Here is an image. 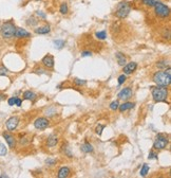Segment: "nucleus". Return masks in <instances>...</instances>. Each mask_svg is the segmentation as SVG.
Wrapping results in <instances>:
<instances>
[{
	"label": "nucleus",
	"mask_w": 171,
	"mask_h": 178,
	"mask_svg": "<svg viewBox=\"0 0 171 178\" xmlns=\"http://www.w3.org/2000/svg\"><path fill=\"white\" fill-rule=\"evenodd\" d=\"M49 123L50 122H49V120L47 118H38L34 122V126L37 129H45L49 126Z\"/></svg>",
	"instance_id": "0eeeda50"
},
{
	"label": "nucleus",
	"mask_w": 171,
	"mask_h": 178,
	"mask_svg": "<svg viewBox=\"0 0 171 178\" xmlns=\"http://www.w3.org/2000/svg\"><path fill=\"white\" fill-rule=\"evenodd\" d=\"M142 1L144 4L147 5V7H153L157 2H159L157 0H142Z\"/></svg>",
	"instance_id": "5701e85b"
},
{
	"label": "nucleus",
	"mask_w": 171,
	"mask_h": 178,
	"mask_svg": "<svg viewBox=\"0 0 171 178\" xmlns=\"http://www.w3.org/2000/svg\"><path fill=\"white\" fill-rule=\"evenodd\" d=\"M132 93H133L132 89H131L130 87H126V88H124L123 90L118 93L117 97H118L119 100H128V99H130L131 97Z\"/></svg>",
	"instance_id": "1a4fd4ad"
},
{
	"label": "nucleus",
	"mask_w": 171,
	"mask_h": 178,
	"mask_svg": "<svg viewBox=\"0 0 171 178\" xmlns=\"http://www.w3.org/2000/svg\"><path fill=\"white\" fill-rule=\"evenodd\" d=\"M156 66H157V68L166 69V67H167V68H169V63L166 62V61H159V62L156 63Z\"/></svg>",
	"instance_id": "a878e982"
},
{
	"label": "nucleus",
	"mask_w": 171,
	"mask_h": 178,
	"mask_svg": "<svg viewBox=\"0 0 171 178\" xmlns=\"http://www.w3.org/2000/svg\"><path fill=\"white\" fill-rule=\"evenodd\" d=\"M15 102H16V97H10L9 101H7V103H9L10 106H14V105H15Z\"/></svg>",
	"instance_id": "473e14b6"
},
{
	"label": "nucleus",
	"mask_w": 171,
	"mask_h": 178,
	"mask_svg": "<svg viewBox=\"0 0 171 178\" xmlns=\"http://www.w3.org/2000/svg\"><path fill=\"white\" fill-rule=\"evenodd\" d=\"M14 36L16 38H28V37H31V33L28 32L26 29H22V28H16V31H15Z\"/></svg>",
	"instance_id": "9d476101"
},
{
	"label": "nucleus",
	"mask_w": 171,
	"mask_h": 178,
	"mask_svg": "<svg viewBox=\"0 0 171 178\" xmlns=\"http://www.w3.org/2000/svg\"><path fill=\"white\" fill-rule=\"evenodd\" d=\"M4 97H5V95H0V101L4 100Z\"/></svg>",
	"instance_id": "ea45409f"
},
{
	"label": "nucleus",
	"mask_w": 171,
	"mask_h": 178,
	"mask_svg": "<svg viewBox=\"0 0 171 178\" xmlns=\"http://www.w3.org/2000/svg\"><path fill=\"white\" fill-rule=\"evenodd\" d=\"M55 162H56V160H54V159H50V158H48V159L45 160V163H47L48 165H54Z\"/></svg>",
	"instance_id": "f704fd0d"
},
{
	"label": "nucleus",
	"mask_w": 171,
	"mask_h": 178,
	"mask_svg": "<svg viewBox=\"0 0 171 178\" xmlns=\"http://www.w3.org/2000/svg\"><path fill=\"white\" fill-rule=\"evenodd\" d=\"M21 103H22L21 99L16 97V102H15V105H16V106H18V107H20V106H21Z\"/></svg>",
	"instance_id": "4c0bfd02"
},
{
	"label": "nucleus",
	"mask_w": 171,
	"mask_h": 178,
	"mask_svg": "<svg viewBox=\"0 0 171 178\" xmlns=\"http://www.w3.org/2000/svg\"><path fill=\"white\" fill-rule=\"evenodd\" d=\"M118 106H119L118 101H113V102L110 104V109H111V110H116V109H118Z\"/></svg>",
	"instance_id": "cd10ccee"
},
{
	"label": "nucleus",
	"mask_w": 171,
	"mask_h": 178,
	"mask_svg": "<svg viewBox=\"0 0 171 178\" xmlns=\"http://www.w3.org/2000/svg\"><path fill=\"white\" fill-rule=\"evenodd\" d=\"M57 143H58V138H57L55 135H51L50 137L48 138V142H47L48 146L53 147V146H55Z\"/></svg>",
	"instance_id": "a211bd4d"
},
{
	"label": "nucleus",
	"mask_w": 171,
	"mask_h": 178,
	"mask_svg": "<svg viewBox=\"0 0 171 178\" xmlns=\"http://www.w3.org/2000/svg\"><path fill=\"white\" fill-rule=\"evenodd\" d=\"M80 150L83 151V153H92L93 152V146L90 144V143L86 142L80 146Z\"/></svg>",
	"instance_id": "aec40b11"
},
{
	"label": "nucleus",
	"mask_w": 171,
	"mask_h": 178,
	"mask_svg": "<svg viewBox=\"0 0 171 178\" xmlns=\"http://www.w3.org/2000/svg\"><path fill=\"white\" fill-rule=\"evenodd\" d=\"M154 10L155 13H156L157 16L162 17V18H165V17H168L170 15V9H169L167 5H165L164 3L162 2H157L154 5Z\"/></svg>",
	"instance_id": "39448f33"
},
{
	"label": "nucleus",
	"mask_w": 171,
	"mask_h": 178,
	"mask_svg": "<svg viewBox=\"0 0 171 178\" xmlns=\"http://www.w3.org/2000/svg\"><path fill=\"white\" fill-rule=\"evenodd\" d=\"M36 14H37L38 17H41L42 19H45V18H47V15H45L43 12H41V11H37V12H36Z\"/></svg>",
	"instance_id": "e433bc0d"
},
{
	"label": "nucleus",
	"mask_w": 171,
	"mask_h": 178,
	"mask_svg": "<svg viewBox=\"0 0 171 178\" xmlns=\"http://www.w3.org/2000/svg\"><path fill=\"white\" fill-rule=\"evenodd\" d=\"M42 64L45 65V67H48V68H53V67H54V64H55L53 55H51V54L45 55V56L42 58Z\"/></svg>",
	"instance_id": "ddd939ff"
},
{
	"label": "nucleus",
	"mask_w": 171,
	"mask_h": 178,
	"mask_svg": "<svg viewBox=\"0 0 171 178\" xmlns=\"http://www.w3.org/2000/svg\"><path fill=\"white\" fill-rule=\"evenodd\" d=\"M95 36L99 39V41H104V39H106L107 38V33H106V31L104 30H102V31H99V32H96L95 33Z\"/></svg>",
	"instance_id": "4be33fe9"
},
{
	"label": "nucleus",
	"mask_w": 171,
	"mask_h": 178,
	"mask_svg": "<svg viewBox=\"0 0 171 178\" xmlns=\"http://www.w3.org/2000/svg\"><path fill=\"white\" fill-rule=\"evenodd\" d=\"M15 31H16V27L11 21L3 22L2 26H1V29H0V33L5 39H10V38L14 37Z\"/></svg>",
	"instance_id": "7ed1b4c3"
},
{
	"label": "nucleus",
	"mask_w": 171,
	"mask_h": 178,
	"mask_svg": "<svg viewBox=\"0 0 171 178\" xmlns=\"http://www.w3.org/2000/svg\"><path fill=\"white\" fill-rule=\"evenodd\" d=\"M70 174H71V170H70L68 166H64V168H61V169L58 171L57 177L58 178H66V177H69Z\"/></svg>",
	"instance_id": "4468645a"
},
{
	"label": "nucleus",
	"mask_w": 171,
	"mask_h": 178,
	"mask_svg": "<svg viewBox=\"0 0 171 178\" xmlns=\"http://www.w3.org/2000/svg\"><path fill=\"white\" fill-rule=\"evenodd\" d=\"M2 136L5 139V141H7V145H9L11 148H14L15 145H16V140H15L14 136H12L11 134H7V133H3Z\"/></svg>",
	"instance_id": "f8f14e48"
},
{
	"label": "nucleus",
	"mask_w": 171,
	"mask_h": 178,
	"mask_svg": "<svg viewBox=\"0 0 171 178\" xmlns=\"http://www.w3.org/2000/svg\"><path fill=\"white\" fill-rule=\"evenodd\" d=\"M115 57H116V59H117V64L121 65V66H125V65L127 64L126 56H125L123 53H121V52L116 53V54H115Z\"/></svg>",
	"instance_id": "f3484780"
},
{
	"label": "nucleus",
	"mask_w": 171,
	"mask_h": 178,
	"mask_svg": "<svg viewBox=\"0 0 171 178\" xmlns=\"http://www.w3.org/2000/svg\"><path fill=\"white\" fill-rule=\"evenodd\" d=\"M152 89V97L155 102H165L168 97V89L165 86H156Z\"/></svg>",
	"instance_id": "f03ea898"
},
{
	"label": "nucleus",
	"mask_w": 171,
	"mask_h": 178,
	"mask_svg": "<svg viewBox=\"0 0 171 178\" xmlns=\"http://www.w3.org/2000/svg\"><path fill=\"white\" fill-rule=\"evenodd\" d=\"M148 158L149 159H153V158H157V154H155L153 151H151V152L149 153V155H148Z\"/></svg>",
	"instance_id": "c9c22d12"
},
{
	"label": "nucleus",
	"mask_w": 171,
	"mask_h": 178,
	"mask_svg": "<svg viewBox=\"0 0 171 178\" xmlns=\"http://www.w3.org/2000/svg\"><path fill=\"white\" fill-rule=\"evenodd\" d=\"M127 80V76L126 74H121V75L118 76V85H123Z\"/></svg>",
	"instance_id": "c85d7f7f"
},
{
	"label": "nucleus",
	"mask_w": 171,
	"mask_h": 178,
	"mask_svg": "<svg viewBox=\"0 0 171 178\" xmlns=\"http://www.w3.org/2000/svg\"><path fill=\"white\" fill-rule=\"evenodd\" d=\"M7 154V148L3 144H0V155H5Z\"/></svg>",
	"instance_id": "72a5a7b5"
},
{
	"label": "nucleus",
	"mask_w": 171,
	"mask_h": 178,
	"mask_svg": "<svg viewBox=\"0 0 171 178\" xmlns=\"http://www.w3.org/2000/svg\"><path fill=\"white\" fill-rule=\"evenodd\" d=\"M153 82H154L157 86H165V87H167V86L170 85V82H171L170 67H169L167 70H165V71L155 72L154 75H153Z\"/></svg>",
	"instance_id": "f257e3e1"
},
{
	"label": "nucleus",
	"mask_w": 171,
	"mask_h": 178,
	"mask_svg": "<svg viewBox=\"0 0 171 178\" xmlns=\"http://www.w3.org/2000/svg\"><path fill=\"white\" fill-rule=\"evenodd\" d=\"M104 126L102 125V124H99V125L96 127L95 131H96V134H97L98 136H100V135H102V131H104Z\"/></svg>",
	"instance_id": "c756f323"
},
{
	"label": "nucleus",
	"mask_w": 171,
	"mask_h": 178,
	"mask_svg": "<svg viewBox=\"0 0 171 178\" xmlns=\"http://www.w3.org/2000/svg\"><path fill=\"white\" fill-rule=\"evenodd\" d=\"M148 172H149V165H148L147 163H145L142 165V169H140V176H142V177H145L148 174Z\"/></svg>",
	"instance_id": "b1692460"
},
{
	"label": "nucleus",
	"mask_w": 171,
	"mask_h": 178,
	"mask_svg": "<svg viewBox=\"0 0 171 178\" xmlns=\"http://www.w3.org/2000/svg\"><path fill=\"white\" fill-rule=\"evenodd\" d=\"M7 72H9V70L4 66H0V76L5 75V74H7Z\"/></svg>",
	"instance_id": "7c9ffc66"
},
{
	"label": "nucleus",
	"mask_w": 171,
	"mask_h": 178,
	"mask_svg": "<svg viewBox=\"0 0 171 178\" xmlns=\"http://www.w3.org/2000/svg\"><path fill=\"white\" fill-rule=\"evenodd\" d=\"M134 105H135L134 103H131V102L123 103V104L118 106V109H119V112H126V110L133 108V107H134Z\"/></svg>",
	"instance_id": "dca6fc26"
},
{
	"label": "nucleus",
	"mask_w": 171,
	"mask_h": 178,
	"mask_svg": "<svg viewBox=\"0 0 171 178\" xmlns=\"http://www.w3.org/2000/svg\"><path fill=\"white\" fill-rule=\"evenodd\" d=\"M130 12H131V5L129 4V2H127V1H124V2H121L117 4L115 15H116V17H118V18L124 19L128 16Z\"/></svg>",
	"instance_id": "20e7f679"
},
{
	"label": "nucleus",
	"mask_w": 171,
	"mask_h": 178,
	"mask_svg": "<svg viewBox=\"0 0 171 178\" xmlns=\"http://www.w3.org/2000/svg\"><path fill=\"white\" fill-rule=\"evenodd\" d=\"M168 144V139L165 136H163L162 134H159L156 136L154 143H153V148L154 150H164L165 147Z\"/></svg>",
	"instance_id": "423d86ee"
},
{
	"label": "nucleus",
	"mask_w": 171,
	"mask_h": 178,
	"mask_svg": "<svg viewBox=\"0 0 171 178\" xmlns=\"http://www.w3.org/2000/svg\"><path fill=\"white\" fill-rule=\"evenodd\" d=\"M50 31H51V28H50V26H48V24H45V26L39 27V28H36L35 29V33L36 34H40V35L50 33Z\"/></svg>",
	"instance_id": "2eb2a0df"
},
{
	"label": "nucleus",
	"mask_w": 171,
	"mask_h": 178,
	"mask_svg": "<svg viewBox=\"0 0 171 178\" xmlns=\"http://www.w3.org/2000/svg\"><path fill=\"white\" fill-rule=\"evenodd\" d=\"M136 68H137V64H136V63H134V62L128 63V64H126L125 66H124V73L131 74L135 71Z\"/></svg>",
	"instance_id": "9b49d317"
},
{
	"label": "nucleus",
	"mask_w": 171,
	"mask_h": 178,
	"mask_svg": "<svg viewBox=\"0 0 171 178\" xmlns=\"http://www.w3.org/2000/svg\"><path fill=\"white\" fill-rule=\"evenodd\" d=\"M53 44H54L55 48H57V49H62L64 47V45H66L64 41H62V39H56V41H53Z\"/></svg>",
	"instance_id": "412c9836"
},
{
	"label": "nucleus",
	"mask_w": 171,
	"mask_h": 178,
	"mask_svg": "<svg viewBox=\"0 0 171 178\" xmlns=\"http://www.w3.org/2000/svg\"><path fill=\"white\" fill-rule=\"evenodd\" d=\"M18 124H19L18 117H11V118H10L9 120L7 121L5 125H7V128L9 129V131H15V129L17 128Z\"/></svg>",
	"instance_id": "6e6552de"
},
{
	"label": "nucleus",
	"mask_w": 171,
	"mask_h": 178,
	"mask_svg": "<svg viewBox=\"0 0 171 178\" xmlns=\"http://www.w3.org/2000/svg\"><path fill=\"white\" fill-rule=\"evenodd\" d=\"M36 97H37L36 93H34L33 91H31V90H28V91H26V92L23 93V99H24V100L34 101Z\"/></svg>",
	"instance_id": "6ab92c4d"
},
{
	"label": "nucleus",
	"mask_w": 171,
	"mask_h": 178,
	"mask_svg": "<svg viewBox=\"0 0 171 178\" xmlns=\"http://www.w3.org/2000/svg\"><path fill=\"white\" fill-rule=\"evenodd\" d=\"M74 83H75L76 85L81 86V85H85L86 81H85V80H79V78H75V80H74Z\"/></svg>",
	"instance_id": "2f4dec72"
},
{
	"label": "nucleus",
	"mask_w": 171,
	"mask_h": 178,
	"mask_svg": "<svg viewBox=\"0 0 171 178\" xmlns=\"http://www.w3.org/2000/svg\"><path fill=\"white\" fill-rule=\"evenodd\" d=\"M45 114L49 117H52V116H54V114H56V108H55L54 106L49 107V108L45 110Z\"/></svg>",
	"instance_id": "393cba45"
},
{
	"label": "nucleus",
	"mask_w": 171,
	"mask_h": 178,
	"mask_svg": "<svg viewBox=\"0 0 171 178\" xmlns=\"http://www.w3.org/2000/svg\"><path fill=\"white\" fill-rule=\"evenodd\" d=\"M59 11H60V13L61 14H66L68 13V11H69V7H68V4L66 3H62L61 5H60V9H59Z\"/></svg>",
	"instance_id": "bb28decb"
},
{
	"label": "nucleus",
	"mask_w": 171,
	"mask_h": 178,
	"mask_svg": "<svg viewBox=\"0 0 171 178\" xmlns=\"http://www.w3.org/2000/svg\"><path fill=\"white\" fill-rule=\"evenodd\" d=\"M91 54H92V53H91L90 51H83V52L81 53L83 56H89V55H91Z\"/></svg>",
	"instance_id": "58836bf2"
},
{
	"label": "nucleus",
	"mask_w": 171,
	"mask_h": 178,
	"mask_svg": "<svg viewBox=\"0 0 171 178\" xmlns=\"http://www.w3.org/2000/svg\"><path fill=\"white\" fill-rule=\"evenodd\" d=\"M0 177H1V178H3V177H5V178H7V175H1V176H0Z\"/></svg>",
	"instance_id": "a19ab883"
},
{
	"label": "nucleus",
	"mask_w": 171,
	"mask_h": 178,
	"mask_svg": "<svg viewBox=\"0 0 171 178\" xmlns=\"http://www.w3.org/2000/svg\"><path fill=\"white\" fill-rule=\"evenodd\" d=\"M36 1H40V0H36Z\"/></svg>",
	"instance_id": "79ce46f5"
}]
</instances>
